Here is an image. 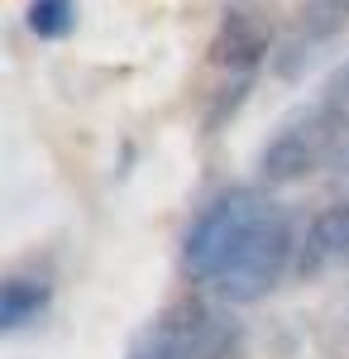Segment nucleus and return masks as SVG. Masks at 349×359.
<instances>
[{
    "instance_id": "nucleus-1",
    "label": "nucleus",
    "mask_w": 349,
    "mask_h": 359,
    "mask_svg": "<svg viewBox=\"0 0 349 359\" xmlns=\"http://www.w3.org/2000/svg\"><path fill=\"white\" fill-rule=\"evenodd\" d=\"M292 249H296L292 216H287V206L268 201V211L249 225V235H244L240 245L230 249V259L220 264L211 287L225 302H259L292 269Z\"/></svg>"
},
{
    "instance_id": "nucleus-2",
    "label": "nucleus",
    "mask_w": 349,
    "mask_h": 359,
    "mask_svg": "<svg viewBox=\"0 0 349 359\" xmlns=\"http://www.w3.org/2000/svg\"><path fill=\"white\" fill-rule=\"evenodd\" d=\"M345 139H349V120L335 115L330 106H311V111H296L292 120L278 125V135L264 144L259 154V172L264 182L282 187V182H301L306 172L335 163L345 154Z\"/></svg>"
},
{
    "instance_id": "nucleus-3",
    "label": "nucleus",
    "mask_w": 349,
    "mask_h": 359,
    "mask_svg": "<svg viewBox=\"0 0 349 359\" xmlns=\"http://www.w3.org/2000/svg\"><path fill=\"white\" fill-rule=\"evenodd\" d=\"M264 211H268V196L254 192V187H230V192L215 196L211 206L191 221L187 240H182V269H187V278L211 283L220 273V264L230 259V249L249 235V225L259 221Z\"/></svg>"
},
{
    "instance_id": "nucleus-4",
    "label": "nucleus",
    "mask_w": 349,
    "mask_h": 359,
    "mask_svg": "<svg viewBox=\"0 0 349 359\" xmlns=\"http://www.w3.org/2000/svg\"><path fill=\"white\" fill-rule=\"evenodd\" d=\"M273 48V25L268 15L254 5V0H230L220 10V25H215V39H211V62L235 72L240 82L254 77V67L268 57Z\"/></svg>"
},
{
    "instance_id": "nucleus-5",
    "label": "nucleus",
    "mask_w": 349,
    "mask_h": 359,
    "mask_svg": "<svg viewBox=\"0 0 349 359\" xmlns=\"http://www.w3.org/2000/svg\"><path fill=\"white\" fill-rule=\"evenodd\" d=\"M172 359H235L240 326L211 302H172Z\"/></svg>"
},
{
    "instance_id": "nucleus-6",
    "label": "nucleus",
    "mask_w": 349,
    "mask_h": 359,
    "mask_svg": "<svg viewBox=\"0 0 349 359\" xmlns=\"http://www.w3.org/2000/svg\"><path fill=\"white\" fill-rule=\"evenodd\" d=\"M296 273L321 278V273H349V201L325 206L316 221L306 225V240L296 254Z\"/></svg>"
},
{
    "instance_id": "nucleus-7",
    "label": "nucleus",
    "mask_w": 349,
    "mask_h": 359,
    "mask_svg": "<svg viewBox=\"0 0 349 359\" xmlns=\"http://www.w3.org/2000/svg\"><path fill=\"white\" fill-rule=\"evenodd\" d=\"M349 25V0H311L306 10H296V25L282 48V72H296L306 57H316L321 43H330Z\"/></svg>"
},
{
    "instance_id": "nucleus-8",
    "label": "nucleus",
    "mask_w": 349,
    "mask_h": 359,
    "mask_svg": "<svg viewBox=\"0 0 349 359\" xmlns=\"http://www.w3.org/2000/svg\"><path fill=\"white\" fill-rule=\"evenodd\" d=\"M48 297H53V287H48L43 278H29V273L5 278V287H0V331H5V335L25 331L29 321L43 316Z\"/></svg>"
},
{
    "instance_id": "nucleus-9",
    "label": "nucleus",
    "mask_w": 349,
    "mask_h": 359,
    "mask_svg": "<svg viewBox=\"0 0 349 359\" xmlns=\"http://www.w3.org/2000/svg\"><path fill=\"white\" fill-rule=\"evenodd\" d=\"M25 25L39 39H67L77 25V0H29Z\"/></svg>"
},
{
    "instance_id": "nucleus-10",
    "label": "nucleus",
    "mask_w": 349,
    "mask_h": 359,
    "mask_svg": "<svg viewBox=\"0 0 349 359\" xmlns=\"http://www.w3.org/2000/svg\"><path fill=\"white\" fill-rule=\"evenodd\" d=\"M125 359H172V311H158L144 331L135 335Z\"/></svg>"
},
{
    "instance_id": "nucleus-11",
    "label": "nucleus",
    "mask_w": 349,
    "mask_h": 359,
    "mask_svg": "<svg viewBox=\"0 0 349 359\" xmlns=\"http://www.w3.org/2000/svg\"><path fill=\"white\" fill-rule=\"evenodd\" d=\"M325 106H330L335 115H345V120H349V62L340 67V72H335V77H330V91H325Z\"/></svg>"
}]
</instances>
